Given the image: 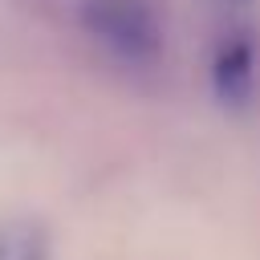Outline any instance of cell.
Segmentation results:
<instances>
[{"label": "cell", "mask_w": 260, "mask_h": 260, "mask_svg": "<svg viewBox=\"0 0 260 260\" xmlns=\"http://www.w3.org/2000/svg\"><path fill=\"white\" fill-rule=\"evenodd\" d=\"M81 24L122 61H150L162 45V24L150 0H81Z\"/></svg>", "instance_id": "1"}, {"label": "cell", "mask_w": 260, "mask_h": 260, "mask_svg": "<svg viewBox=\"0 0 260 260\" xmlns=\"http://www.w3.org/2000/svg\"><path fill=\"white\" fill-rule=\"evenodd\" d=\"M211 81H215V93L223 102H240L252 85V49L244 41H232L219 49L215 65H211Z\"/></svg>", "instance_id": "2"}, {"label": "cell", "mask_w": 260, "mask_h": 260, "mask_svg": "<svg viewBox=\"0 0 260 260\" xmlns=\"http://www.w3.org/2000/svg\"><path fill=\"white\" fill-rule=\"evenodd\" d=\"M0 260H49V240L37 223L0 228Z\"/></svg>", "instance_id": "3"}, {"label": "cell", "mask_w": 260, "mask_h": 260, "mask_svg": "<svg viewBox=\"0 0 260 260\" xmlns=\"http://www.w3.org/2000/svg\"><path fill=\"white\" fill-rule=\"evenodd\" d=\"M236 4H248V0H236Z\"/></svg>", "instance_id": "4"}]
</instances>
